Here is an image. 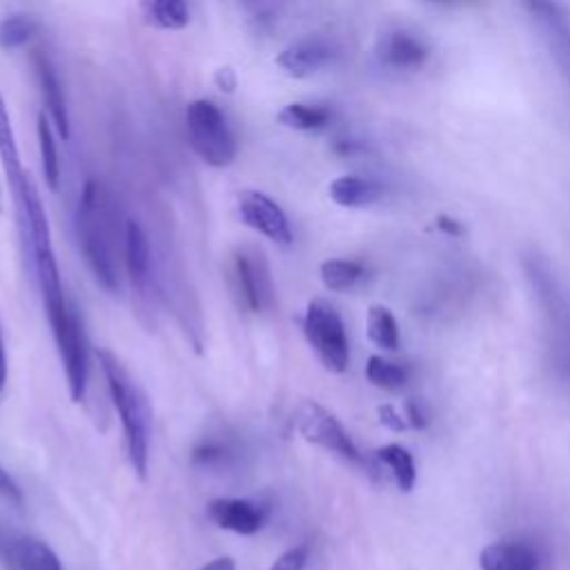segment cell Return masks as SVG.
Masks as SVG:
<instances>
[{
    "mask_svg": "<svg viewBox=\"0 0 570 570\" xmlns=\"http://www.w3.org/2000/svg\"><path fill=\"white\" fill-rule=\"evenodd\" d=\"M379 423L392 432H405L410 430L407 421H405V414H401L392 403H383L379 405Z\"/></svg>",
    "mask_w": 570,
    "mask_h": 570,
    "instance_id": "28",
    "label": "cell"
},
{
    "mask_svg": "<svg viewBox=\"0 0 570 570\" xmlns=\"http://www.w3.org/2000/svg\"><path fill=\"white\" fill-rule=\"evenodd\" d=\"M185 131L194 154L209 167H227L236 160L238 142L223 109L207 100H191L185 109Z\"/></svg>",
    "mask_w": 570,
    "mask_h": 570,
    "instance_id": "3",
    "label": "cell"
},
{
    "mask_svg": "<svg viewBox=\"0 0 570 570\" xmlns=\"http://www.w3.org/2000/svg\"><path fill=\"white\" fill-rule=\"evenodd\" d=\"M31 62H33V71H36V80H38V87L42 94L45 109L49 111V120L56 127L58 136L62 140H67L69 138V109H67L65 91H62L60 78L56 73V67L49 60V56L42 51H33Z\"/></svg>",
    "mask_w": 570,
    "mask_h": 570,
    "instance_id": "15",
    "label": "cell"
},
{
    "mask_svg": "<svg viewBox=\"0 0 570 570\" xmlns=\"http://www.w3.org/2000/svg\"><path fill=\"white\" fill-rule=\"evenodd\" d=\"M0 163H2V169L7 176V183L11 187V194H16L29 174L24 171L22 160H20L16 134L11 127V118H9V109H7L2 91H0Z\"/></svg>",
    "mask_w": 570,
    "mask_h": 570,
    "instance_id": "19",
    "label": "cell"
},
{
    "mask_svg": "<svg viewBox=\"0 0 570 570\" xmlns=\"http://www.w3.org/2000/svg\"><path fill=\"white\" fill-rule=\"evenodd\" d=\"M142 20L160 31H180L189 24L187 0H140Z\"/></svg>",
    "mask_w": 570,
    "mask_h": 570,
    "instance_id": "20",
    "label": "cell"
},
{
    "mask_svg": "<svg viewBox=\"0 0 570 570\" xmlns=\"http://www.w3.org/2000/svg\"><path fill=\"white\" fill-rule=\"evenodd\" d=\"M36 134H38V149H40V163H42V176L51 191L60 189V158H58V145L53 136V125L45 114H38L36 120Z\"/></svg>",
    "mask_w": 570,
    "mask_h": 570,
    "instance_id": "24",
    "label": "cell"
},
{
    "mask_svg": "<svg viewBox=\"0 0 570 570\" xmlns=\"http://www.w3.org/2000/svg\"><path fill=\"white\" fill-rule=\"evenodd\" d=\"M0 497L13 505H22V490L18 488V483L11 479V474L0 465Z\"/></svg>",
    "mask_w": 570,
    "mask_h": 570,
    "instance_id": "29",
    "label": "cell"
},
{
    "mask_svg": "<svg viewBox=\"0 0 570 570\" xmlns=\"http://www.w3.org/2000/svg\"><path fill=\"white\" fill-rule=\"evenodd\" d=\"M276 120L294 131H325L334 120H336V111L325 105V102H287Z\"/></svg>",
    "mask_w": 570,
    "mask_h": 570,
    "instance_id": "18",
    "label": "cell"
},
{
    "mask_svg": "<svg viewBox=\"0 0 570 570\" xmlns=\"http://www.w3.org/2000/svg\"><path fill=\"white\" fill-rule=\"evenodd\" d=\"M309 559V548L305 543L287 548L283 554L276 557V561L269 566V570H305Z\"/></svg>",
    "mask_w": 570,
    "mask_h": 570,
    "instance_id": "27",
    "label": "cell"
},
{
    "mask_svg": "<svg viewBox=\"0 0 570 570\" xmlns=\"http://www.w3.org/2000/svg\"><path fill=\"white\" fill-rule=\"evenodd\" d=\"M570 85V11L561 0H517Z\"/></svg>",
    "mask_w": 570,
    "mask_h": 570,
    "instance_id": "8",
    "label": "cell"
},
{
    "mask_svg": "<svg viewBox=\"0 0 570 570\" xmlns=\"http://www.w3.org/2000/svg\"><path fill=\"white\" fill-rule=\"evenodd\" d=\"M405 421H407V425L410 428H416V430H421V428H425L428 425V419H425V412L421 410V405L416 403V401H407L405 403Z\"/></svg>",
    "mask_w": 570,
    "mask_h": 570,
    "instance_id": "30",
    "label": "cell"
},
{
    "mask_svg": "<svg viewBox=\"0 0 570 570\" xmlns=\"http://www.w3.org/2000/svg\"><path fill=\"white\" fill-rule=\"evenodd\" d=\"M336 58H338V45L332 38L321 33H309L289 42L276 56V65L289 78H309L332 67Z\"/></svg>",
    "mask_w": 570,
    "mask_h": 570,
    "instance_id": "11",
    "label": "cell"
},
{
    "mask_svg": "<svg viewBox=\"0 0 570 570\" xmlns=\"http://www.w3.org/2000/svg\"><path fill=\"white\" fill-rule=\"evenodd\" d=\"M243 456V443L227 430L203 434L189 452V461L198 470L223 472L232 470Z\"/></svg>",
    "mask_w": 570,
    "mask_h": 570,
    "instance_id": "14",
    "label": "cell"
},
{
    "mask_svg": "<svg viewBox=\"0 0 570 570\" xmlns=\"http://www.w3.org/2000/svg\"><path fill=\"white\" fill-rule=\"evenodd\" d=\"M374 456L392 474L399 490L410 492L414 488V483H416V463L403 445H399V443L381 445L374 452Z\"/></svg>",
    "mask_w": 570,
    "mask_h": 570,
    "instance_id": "21",
    "label": "cell"
},
{
    "mask_svg": "<svg viewBox=\"0 0 570 570\" xmlns=\"http://www.w3.org/2000/svg\"><path fill=\"white\" fill-rule=\"evenodd\" d=\"M423 2H428L432 7H441V9H456V7H463L472 0H423Z\"/></svg>",
    "mask_w": 570,
    "mask_h": 570,
    "instance_id": "35",
    "label": "cell"
},
{
    "mask_svg": "<svg viewBox=\"0 0 570 570\" xmlns=\"http://www.w3.org/2000/svg\"><path fill=\"white\" fill-rule=\"evenodd\" d=\"M0 212H2V198H0Z\"/></svg>",
    "mask_w": 570,
    "mask_h": 570,
    "instance_id": "36",
    "label": "cell"
},
{
    "mask_svg": "<svg viewBox=\"0 0 570 570\" xmlns=\"http://www.w3.org/2000/svg\"><path fill=\"white\" fill-rule=\"evenodd\" d=\"M0 559L9 570H65L58 554L40 539L0 525Z\"/></svg>",
    "mask_w": 570,
    "mask_h": 570,
    "instance_id": "13",
    "label": "cell"
},
{
    "mask_svg": "<svg viewBox=\"0 0 570 570\" xmlns=\"http://www.w3.org/2000/svg\"><path fill=\"white\" fill-rule=\"evenodd\" d=\"M296 432L307 441L314 443L350 463H361V452L343 423L321 403L303 401L294 414Z\"/></svg>",
    "mask_w": 570,
    "mask_h": 570,
    "instance_id": "7",
    "label": "cell"
},
{
    "mask_svg": "<svg viewBox=\"0 0 570 570\" xmlns=\"http://www.w3.org/2000/svg\"><path fill=\"white\" fill-rule=\"evenodd\" d=\"M232 292L238 305L249 314H265L274 307L276 287L265 252L256 245H240L229 261Z\"/></svg>",
    "mask_w": 570,
    "mask_h": 570,
    "instance_id": "5",
    "label": "cell"
},
{
    "mask_svg": "<svg viewBox=\"0 0 570 570\" xmlns=\"http://www.w3.org/2000/svg\"><path fill=\"white\" fill-rule=\"evenodd\" d=\"M374 60L390 73H416L432 58L430 40L414 27L387 24L374 40Z\"/></svg>",
    "mask_w": 570,
    "mask_h": 570,
    "instance_id": "6",
    "label": "cell"
},
{
    "mask_svg": "<svg viewBox=\"0 0 570 570\" xmlns=\"http://www.w3.org/2000/svg\"><path fill=\"white\" fill-rule=\"evenodd\" d=\"M318 274L330 292H345L365 278V265L354 258H327L321 263Z\"/></svg>",
    "mask_w": 570,
    "mask_h": 570,
    "instance_id": "23",
    "label": "cell"
},
{
    "mask_svg": "<svg viewBox=\"0 0 570 570\" xmlns=\"http://www.w3.org/2000/svg\"><path fill=\"white\" fill-rule=\"evenodd\" d=\"M125 249H122V263L129 274L131 289L136 292L138 305L151 307L154 303V272H151V247L147 232L142 225L134 218L125 220Z\"/></svg>",
    "mask_w": 570,
    "mask_h": 570,
    "instance_id": "12",
    "label": "cell"
},
{
    "mask_svg": "<svg viewBox=\"0 0 570 570\" xmlns=\"http://www.w3.org/2000/svg\"><path fill=\"white\" fill-rule=\"evenodd\" d=\"M365 327H367L370 343H374L379 350H385V352L399 350L401 332H399V323H396V316L392 314V309H387L381 303L370 305Z\"/></svg>",
    "mask_w": 570,
    "mask_h": 570,
    "instance_id": "22",
    "label": "cell"
},
{
    "mask_svg": "<svg viewBox=\"0 0 570 570\" xmlns=\"http://www.w3.org/2000/svg\"><path fill=\"white\" fill-rule=\"evenodd\" d=\"M236 207H238V218L249 229L274 240L276 245H283V247L292 245L294 234H292L287 214L272 196L258 189H243L238 194Z\"/></svg>",
    "mask_w": 570,
    "mask_h": 570,
    "instance_id": "10",
    "label": "cell"
},
{
    "mask_svg": "<svg viewBox=\"0 0 570 570\" xmlns=\"http://www.w3.org/2000/svg\"><path fill=\"white\" fill-rule=\"evenodd\" d=\"M365 376L374 387H381L385 392H399L407 383V372L403 365L385 358V356H370L365 363Z\"/></svg>",
    "mask_w": 570,
    "mask_h": 570,
    "instance_id": "25",
    "label": "cell"
},
{
    "mask_svg": "<svg viewBox=\"0 0 570 570\" xmlns=\"http://www.w3.org/2000/svg\"><path fill=\"white\" fill-rule=\"evenodd\" d=\"M116 205L102 183L89 178L76 207V238L85 265L96 283L107 292L120 289V249L116 229Z\"/></svg>",
    "mask_w": 570,
    "mask_h": 570,
    "instance_id": "1",
    "label": "cell"
},
{
    "mask_svg": "<svg viewBox=\"0 0 570 570\" xmlns=\"http://www.w3.org/2000/svg\"><path fill=\"white\" fill-rule=\"evenodd\" d=\"M436 227L450 236H461L463 234V225L450 216H439L436 218Z\"/></svg>",
    "mask_w": 570,
    "mask_h": 570,
    "instance_id": "31",
    "label": "cell"
},
{
    "mask_svg": "<svg viewBox=\"0 0 570 570\" xmlns=\"http://www.w3.org/2000/svg\"><path fill=\"white\" fill-rule=\"evenodd\" d=\"M303 336L307 345L314 350L321 365L334 374H341L350 365V341L345 332V323L338 309L325 301L314 298L307 303L303 312Z\"/></svg>",
    "mask_w": 570,
    "mask_h": 570,
    "instance_id": "4",
    "label": "cell"
},
{
    "mask_svg": "<svg viewBox=\"0 0 570 570\" xmlns=\"http://www.w3.org/2000/svg\"><path fill=\"white\" fill-rule=\"evenodd\" d=\"M327 194L338 207L363 209V207L379 203L385 196V185L370 176L343 174L330 183Z\"/></svg>",
    "mask_w": 570,
    "mask_h": 570,
    "instance_id": "16",
    "label": "cell"
},
{
    "mask_svg": "<svg viewBox=\"0 0 570 570\" xmlns=\"http://www.w3.org/2000/svg\"><path fill=\"white\" fill-rule=\"evenodd\" d=\"M207 517L220 530L256 534L272 517V501L265 497H218L207 503Z\"/></svg>",
    "mask_w": 570,
    "mask_h": 570,
    "instance_id": "9",
    "label": "cell"
},
{
    "mask_svg": "<svg viewBox=\"0 0 570 570\" xmlns=\"http://www.w3.org/2000/svg\"><path fill=\"white\" fill-rule=\"evenodd\" d=\"M481 570H539L537 552L521 541H494L479 552Z\"/></svg>",
    "mask_w": 570,
    "mask_h": 570,
    "instance_id": "17",
    "label": "cell"
},
{
    "mask_svg": "<svg viewBox=\"0 0 570 570\" xmlns=\"http://www.w3.org/2000/svg\"><path fill=\"white\" fill-rule=\"evenodd\" d=\"M198 570H236V561L232 557H216L212 561H207L205 566H200Z\"/></svg>",
    "mask_w": 570,
    "mask_h": 570,
    "instance_id": "32",
    "label": "cell"
},
{
    "mask_svg": "<svg viewBox=\"0 0 570 570\" xmlns=\"http://www.w3.org/2000/svg\"><path fill=\"white\" fill-rule=\"evenodd\" d=\"M96 358L105 374L111 403L120 416L129 465L140 479H145L147 465H149V436H151V412H149L147 399L140 385L136 383V379L129 374V370L111 350L98 347Z\"/></svg>",
    "mask_w": 570,
    "mask_h": 570,
    "instance_id": "2",
    "label": "cell"
},
{
    "mask_svg": "<svg viewBox=\"0 0 570 570\" xmlns=\"http://www.w3.org/2000/svg\"><path fill=\"white\" fill-rule=\"evenodd\" d=\"M216 85L220 87V89H225V91H234V87H236V76H234V71L232 69H218L216 71Z\"/></svg>",
    "mask_w": 570,
    "mask_h": 570,
    "instance_id": "33",
    "label": "cell"
},
{
    "mask_svg": "<svg viewBox=\"0 0 570 570\" xmlns=\"http://www.w3.org/2000/svg\"><path fill=\"white\" fill-rule=\"evenodd\" d=\"M4 385H7V354H4L2 327H0V396L4 394Z\"/></svg>",
    "mask_w": 570,
    "mask_h": 570,
    "instance_id": "34",
    "label": "cell"
},
{
    "mask_svg": "<svg viewBox=\"0 0 570 570\" xmlns=\"http://www.w3.org/2000/svg\"><path fill=\"white\" fill-rule=\"evenodd\" d=\"M38 31L36 18L27 13H11L0 20V49L24 47Z\"/></svg>",
    "mask_w": 570,
    "mask_h": 570,
    "instance_id": "26",
    "label": "cell"
}]
</instances>
